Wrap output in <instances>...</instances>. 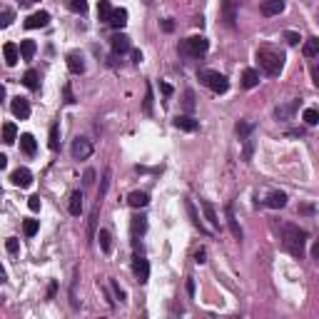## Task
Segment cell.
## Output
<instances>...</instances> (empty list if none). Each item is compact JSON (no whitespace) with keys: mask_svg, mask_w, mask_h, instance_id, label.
Here are the masks:
<instances>
[{"mask_svg":"<svg viewBox=\"0 0 319 319\" xmlns=\"http://www.w3.org/2000/svg\"><path fill=\"white\" fill-rule=\"evenodd\" d=\"M282 244L289 254L302 257L304 254V244H307V232L300 229L297 225H282Z\"/></svg>","mask_w":319,"mask_h":319,"instance_id":"obj_1","label":"cell"},{"mask_svg":"<svg viewBox=\"0 0 319 319\" xmlns=\"http://www.w3.org/2000/svg\"><path fill=\"white\" fill-rule=\"evenodd\" d=\"M257 60H260V68L269 75V77H277L284 68V55L282 53H274L269 48H260L257 50Z\"/></svg>","mask_w":319,"mask_h":319,"instance_id":"obj_2","label":"cell"},{"mask_svg":"<svg viewBox=\"0 0 319 319\" xmlns=\"http://www.w3.org/2000/svg\"><path fill=\"white\" fill-rule=\"evenodd\" d=\"M200 82L205 85V88H209L212 93H217V95L229 90V80L225 75H220L217 70H200Z\"/></svg>","mask_w":319,"mask_h":319,"instance_id":"obj_3","label":"cell"},{"mask_svg":"<svg viewBox=\"0 0 319 319\" xmlns=\"http://www.w3.org/2000/svg\"><path fill=\"white\" fill-rule=\"evenodd\" d=\"M207 48H209V42H207V38H202V35L187 38V40L180 42V50H182L185 55H205Z\"/></svg>","mask_w":319,"mask_h":319,"instance_id":"obj_4","label":"cell"},{"mask_svg":"<svg viewBox=\"0 0 319 319\" xmlns=\"http://www.w3.org/2000/svg\"><path fill=\"white\" fill-rule=\"evenodd\" d=\"M73 157L75 160H88L90 155H93V142L88 140V137H77L75 142H73Z\"/></svg>","mask_w":319,"mask_h":319,"instance_id":"obj_5","label":"cell"},{"mask_svg":"<svg viewBox=\"0 0 319 319\" xmlns=\"http://www.w3.org/2000/svg\"><path fill=\"white\" fill-rule=\"evenodd\" d=\"M222 20L227 28L237 25V0H222Z\"/></svg>","mask_w":319,"mask_h":319,"instance_id":"obj_6","label":"cell"},{"mask_svg":"<svg viewBox=\"0 0 319 319\" xmlns=\"http://www.w3.org/2000/svg\"><path fill=\"white\" fill-rule=\"evenodd\" d=\"M132 272H135V277L140 280V284H145L147 280H150V262H147L145 257H135L132 260Z\"/></svg>","mask_w":319,"mask_h":319,"instance_id":"obj_7","label":"cell"},{"mask_svg":"<svg viewBox=\"0 0 319 319\" xmlns=\"http://www.w3.org/2000/svg\"><path fill=\"white\" fill-rule=\"evenodd\" d=\"M225 212H227V227H229V232H232V237H235L237 242H242V227H240V222H237V217H235V207L227 205Z\"/></svg>","mask_w":319,"mask_h":319,"instance_id":"obj_8","label":"cell"},{"mask_svg":"<svg viewBox=\"0 0 319 319\" xmlns=\"http://www.w3.org/2000/svg\"><path fill=\"white\" fill-rule=\"evenodd\" d=\"M10 108H13V115L20 117V120H28L30 117V102L25 97H13Z\"/></svg>","mask_w":319,"mask_h":319,"instance_id":"obj_9","label":"cell"},{"mask_svg":"<svg viewBox=\"0 0 319 319\" xmlns=\"http://www.w3.org/2000/svg\"><path fill=\"white\" fill-rule=\"evenodd\" d=\"M10 180H13V185H18V187H30L33 185V172L28 167H18L15 172L10 175Z\"/></svg>","mask_w":319,"mask_h":319,"instance_id":"obj_10","label":"cell"},{"mask_svg":"<svg viewBox=\"0 0 319 319\" xmlns=\"http://www.w3.org/2000/svg\"><path fill=\"white\" fill-rule=\"evenodd\" d=\"M48 23H50V13L40 10V13H33V15L25 20V28H28V30H35V28H45Z\"/></svg>","mask_w":319,"mask_h":319,"instance_id":"obj_11","label":"cell"},{"mask_svg":"<svg viewBox=\"0 0 319 319\" xmlns=\"http://www.w3.org/2000/svg\"><path fill=\"white\" fill-rule=\"evenodd\" d=\"M175 127H177V130H182V132H197L200 130V122L192 120L189 115H177L175 117Z\"/></svg>","mask_w":319,"mask_h":319,"instance_id":"obj_12","label":"cell"},{"mask_svg":"<svg viewBox=\"0 0 319 319\" xmlns=\"http://www.w3.org/2000/svg\"><path fill=\"white\" fill-rule=\"evenodd\" d=\"M260 10H262V15H267V18L280 15V13L284 10V0H264Z\"/></svg>","mask_w":319,"mask_h":319,"instance_id":"obj_13","label":"cell"},{"mask_svg":"<svg viewBox=\"0 0 319 319\" xmlns=\"http://www.w3.org/2000/svg\"><path fill=\"white\" fill-rule=\"evenodd\" d=\"M68 70L73 75H82L85 73V62H82V55L80 53H70L68 55Z\"/></svg>","mask_w":319,"mask_h":319,"instance_id":"obj_14","label":"cell"},{"mask_svg":"<svg viewBox=\"0 0 319 319\" xmlns=\"http://www.w3.org/2000/svg\"><path fill=\"white\" fill-rule=\"evenodd\" d=\"M3 55H5L8 65H15V62L23 57V55H20V48L15 45V42H5V45H3Z\"/></svg>","mask_w":319,"mask_h":319,"instance_id":"obj_15","label":"cell"},{"mask_svg":"<svg viewBox=\"0 0 319 319\" xmlns=\"http://www.w3.org/2000/svg\"><path fill=\"white\" fill-rule=\"evenodd\" d=\"M20 150H23L25 155H35V150H38V145H35V137L30 135V132H25V135H20Z\"/></svg>","mask_w":319,"mask_h":319,"instance_id":"obj_16","label":"cell"},{"mask_svg":"<svg viewBox=\"0 0 319 319\" xmlns=\"http://www.w3.org/2000/svg\"><path fill=\"white\" fill-rule=\"evenodd\" d=\"M113 50L115 53H127V50H130V38H127L125 33L113 35Z\"/></svg>","mask_w":319,"mask_h":319,"instance_id":"obj_17","label":"cell"},{"mask_svg":"<svg viewBox=\"0 0 319 319\" xmlns=\"http://www.w3.org/2000/svg\"><path fill=\"white\" fill-rule=\"evenodd\" d=\"M127 202H130V207L140 209V207H147V202H150V197H147V192H140V189H135V192H130V197H127Z\"/></svg>","mask_w":319,"mask_h":319,"instance_id":"obj_18","label":"cell"},{"mask_svg":"<svg viewBox=\"0 0 319 319\" xmlns=\"http://www.w3.org/2000/svg\"><path fill=\"white\" fill-rule=\"evenodd\" d=\"M242 85H244V88L247 90H252V88H257V85H260V73L257 70H244L242 73Z\"/></svg>","mask_w":319,"mask_h":319,"instance_id":"obj_19","label":"cell"},{"mask_svg":"<svg viewBox=\"0 0 319 319\" xmlns=\"http://www.w3.org/2000/svg\"><path fill=\"white\" fill-rule=\"evenodd\" d=\"M110 25H113V28H117V30L127 25V10H125V8H115V10H113Z\"/></svg>","mask_w":319,"mask_h":319,"instance_id":"obj_20","label":"cell"},{"mask_svg":"<svg viewBox=\"0 0 319 319\" xmlns=\"http://www.w3.org/2000/svg\"><path fill=\"white\" fill-rule=\"evenodd\" d=\"M200 207L205 209V217L209 220V225L215 227V229H220V220H217V215H215V207H212L207 200H200Z\"/></svg>","mask_w":319,"mask_h":319,"instance_id":"obj_21","label":"cell"},{"mask_svg":"<svg viewBox=\"0 0 319 319\" xmlns=\"http://www.w3.org/2000/svg\"><path fill=\"white\" fill-rule=\"evenodd\" d=\"M287 205V195L284 192H269V197H267V207H272V209H282Z\"/></svg>","mask_w":319,"mask_h":319,"instance_id":"obj_22","label":"cell"},{"mask_svg":"<svg viewBox=\"0 0 319 319\" xmlns=\"http://www.w3.org/2000/svg\"><path fill=\"white\" fill-rule=\"evenodd\" d=\"M23 85H25L28 90H38L40 88V73L38 70H28L23 75Z\"/></svg>","mask_w":319,"mask_h":319,"instance_id":"obj_23","label":"cell"},{"mask_svg":"<svg viewBox=\"0 0 319 319\" xmlns=\"http://www.w3.org/2000/svg\"><path fill=\"white\" fill-rule=\"evenodd\" d=\"M302 53H304V57H317L319 55V38H307Z\"/></svg>","mask_w":319,"mask_h":319,"instance_id":"obj_24","label":"cell"},{"mask_svg":"<svg viewBox=\"0 0 319 319\" xmlns=\"http://www.w3.org/2000/svg\"><path fill=\"white\" fill-rule=\"evenodd\" d=\"M68 209H70L73 217H80V212H82V192H73V195H70Z\"/></svg>","mask_w":319,"mask_h":319,"instance_id":"obj_25","label":"cell"},{"mask_svg":"<svg viewBox=\"0 0 319 319\" xmlns=\"http://www.w3.org/2000/svg\"><path fill=\"white\" fill-rule=\"evenodd\" d=\"M113 5L108 3V0H100V5H97V18L102 20V23H110V18H113Z\"/></svg>","mask_w":319,"mask_h":319,"instance_id":"obj_26","label":"cell"},{"mask_svg":"<svg viewBox=\"0 0 319 319\" xmlns=\"http://www.w3.org/2000/svg\"><path fill=\"white\" fill-rule=\"evenodd\" d=\"M97 240H100V247H102L105 254L113 252V235H110L108 229H100V232H97Z\"/></svg>","mask_w":319,"mask_h":319,"instance_id":"obj_27","label":"cell"},{"mask_svg":"<svg viewBox=\"0 0 319 319\" xmlns=\"http://www.w3.org/2000/svg\"><path fill=\"white\" fill-rule=\"evenodd\" d=\"M297 105H300V102H289V105H280V108L277 110H274V115H277V120H289L292 117V113L297 110Z\"/></svg>","mask_w":319,"mask_h":319,"instance_id":"obj_28","label":"cell"},{"mask_svg":"<svg viewBox=\"0 0 319 319\" xmlns=\"http://www.w3.org/2000/svg\"><path fill=\"white\" fill-rule=\"evenodd\" d=\"M38 45H35V40H23L20 42V55H23V60H33Z\"/></svg>","mask_w":319,"mask_h":319,"instance_id":"obj_29","label":"cell"},{"mask_svg":"<svg viewBox=\"0 0 319 319\" xmlns=\"http://www.w3.org/2000/svg\"><path fill=\"white\" fill-rule=\"evenodd\" d=\"M15 140H18V127H15L13 122H5V125H3V142H5V145H13Z\"/></svg>","mask_w":319,"mask_h":319,"instance_id":"obj_30","label":"cell"},{"mask_svg":"<svg viewBox=\"0 0 319 319\" xmlns=\"http://www.w3.org/2000/svg\"><path fill=\"white\" fill-rule=\"evenodd\" d=\"M147 232V220L145 217H132V235H145Z\"/></svg>","mask_w":319,"mask_h":319,"instance_id":"obj_31","label":"cell"},{"mask_svg":"<svg viewBox=\"0 0 319 319\" xmlns=\"http://www.w3.org/2000/svg\"><path fill=\"white\" fill-rule=\"evenodd\" d=\"M68 8H70L73 13H80V15H85V13H88V3H85V0H70V3H68Z\"/></svg>","mask_w":319,"mask_h":319,"instance_id":"obj_32","label":"cell"},{"mask_svg":"<svg viewBox=\"0 0 319 319\" xmlns=\"http://www.w3.org/2000/svg\"><path fill=\"white\" fill-rule=\"evenodd\" d=\"M185 205H187V212H189V217H192V225H195V227H197L200 232H205V227H202V222H200V217H197V212H195V205L189 202V200H187Z\"/></svg>","mask_w":319,"mask_h":319,"instance_id":"obj_33","label":"cell"},{"mask_svg":"<svg viewBox=\"0 0 319 319\" xmlns=\"http://www.w3.org/2000/svg\"><path fill=\"white\" fill-rule=\"evenodd\" d=\"M48 145H50V150H57V145H60V127L57 125L50 127V142Z\"/></svg>","mask_w":319,"mask_h":319,"instance_id":"obj_34","label":"cell"},{"mask_svg":"<svg viewBox=\"0 0 319 319\" xmlns=\"http://www.w3.org/2000/svg\"><path fill=\"white\" fill-rule=\"evenodd\" d=\"M302 117H304V122H307V125H317V122H319V113H317L314 108H307Z\"/></svg>","mask_w":319,"mask_h":319,"instance_id":"obj_35","label":"cell"},{"mask_svg":"<svg viewBox=\"0 0 319 319\" xmlns=\"http://www.w3.org/2000/svg\"><path fill=\"white\" fill-rule=\"evenodd\" d=\"M108 187H110V169H105V172H102V185H100V192H97V197H100V200L105 197V192H108Z\"/></svg>","mask_w":319,"mask_h":319,"instance_id":"obj_36","label":"cell"},{"mask_svg":"<svg viewBox=\"0 0 319 319\" xmlns=\"http://www.w3.org/2000/svg\"><path fill=\"white\" fill-rule=\"evenodd\" d=\"M38 227H40V225H38V220H25V222H23V232H25L28 237H33V235H35Z\"/></svg>","mask_w":319,"mask_h":319,"instance_id":"obj_37","label":"cell"},{"mask_svg":"<svg viewBox=\"0 0 319 319\" xmlns=\"http://www.w3.org/2000/svg\"><path fill=\"white\" fill-rule=\"evenodd\" d=\"M145 113L152 115V88H150V85L145 88Z\"/></svg>","mask_w":319,"mask_h":319,"instance_id":"obj_38","label":"cell"},{"mask_svg":"<svg viewBox=\"0 0 319 319\" xmlns=\"http://www.w3.org/2000/svg\"><path fill=\"white\" fill-rule=\"evenodd\" d=\"M249 132H252V125L244 122V120H240V122H237V135L244 140V137H249Z\"/></svg>","mask_w":319,"mask_h":319,"instance_id":"obj_39","label":"cell"},{"mask_svg":"<svg viewBox=\"0 0 319 319\" xmlns=\"http://www.w3.org/2000/svg\"><path fill=\"white\" fill-rule=\"evenodd\" d=\"M13 18H15V13H13L10 8H5V10H3V20H0V28H8V25L13 23Z\"/></svg>","mask_w":319,"mask_h":319,"instance_id":"obj_40","label":"cell"},{"mask_svg":"<svg viewBox=\"0 0 319 319\" xmlns=\"http://www.w3.org/2000/svg\"><path fill=\"white\" fill-rule=\"evenodd\" d=\"M284 40L289 42V45H300V40H302V38H300V33H294V30H287V33H284Z\"/></svg>","mask_w":319,"mask_h":319,"instance_id":"obj_41","label":"cell"},{"mask_svg":"<svg viewBox=\"0 0 319 319\" xmlns=\"http://www.w3.org/2000/svg\"><path fill=\"white\" fill-rule=\"evenodd\" d=\"M185 110H195V93L192 90L185 93Z\"/></svg>","mask_w":319,"mask_h":319,"instance_id":"obj_42","label":"cell"},{"mask_svg":"<svg viewBox=\"0 0 319 319\" xmlns=\"http://www.w3.org/2000/svg\"><path fill=\"white\" fill-rule=\"evenodd\" d=\"M82 182H85V187H90V185L95 182V169H85V177H82Z\"/></svg>","mask_w":319,"mask_h":319,"instance_id":"obj_43","label":"cell"},{"mask_svg":"<svg viewBox=\"0 0 319 319\" xmlns=\"http://www.w3.org/2000/svg\"><path fill=\"white\" fill-rule=\"evenodd\" d=\"M110 284H113V289H115V294H117V300L125 302V289H120V284H117L115 280H110Z\"/></svg>","mask_w":319,"mask_h":319,"instance_id":"obj_44","label":"cell"},{"mask_svg":"<svg viewBox=\"0 0 319 319\" xmlns=\"http://www.w3.org/2000/svg\"><path fill=\"white\" fill-rule=\"evenodd\" d=\"M5 249H8L10 254H15V252H18V240H15V237H10V240L5 242Z\"/></svg>","mask_w":319,"mask_h":319,"instance_id":"obj_45","label":"cell"},{"mask_svg":"<svg viewBox=\"0 0 319 319\" xmlns=\"http://www.w3.org/2000/svg\"><path fill=\"white\" fill-rule=\"evenodd\" d=\"M65 102H68V105L75 102V95H73V88H70V85H65Z\"/></svg>","mask_w":319,"mask_h":319,"instance_id":"obj_46","label":"cell"},{"mask_svg":"<svg viewBox=\"0 0 319 319\" xmlns=\"http://www.w3.org/2000/svg\"><path fill=\"white\" fill-rule=\"evenodd\" d=\"M28 207H30L33 212H38V209H40V197H30V200H28Z\"/></svg>","mask_w":319,"mask_h":319,"instance_id":"obj_47","label":"cell"},{"mask_svg":"<svg viewBox=\"0 0 319 319\" xmlns=\"http://www.w3.org/2000/svg\"><path fill=\"white\" fill-rule=\"evenodd\" d=\"M162 30H165V33H172V30H175V23H172V20H162Z\"/></svg>","mask_w":319,"mask_h":319,"instance_id":"obj_48","label":"cell"},{"mask_svg":"<svg viewBox=\"0 0 319 319\" xmlns=\"http://www.w3.org/2000/svg\"><path fill=\"white\" fill-rule=\"evenodd\" d=\"M160 90H162V95H165V97H169V95H172V88H169L167 82H160Z\"/></svg>","mask_w":319,"mask_h":319,"instance_id":"obj_49","label":"cell"},{"mask_svg":"<svg viewBox=\"0 0 319 319\" xmlns=\"http://www.w3.org/2000/svg\"><path fill=\"white\" fill-rule=\"evenodd\" d=\"M195 262H200V264L207 262V260H205V249H197V252H195Z\"/></svg>","mask_w":319,"mask_h":319,"instance_id":"obj_50","label":"cell"},{"mask_svg":"<svg viewBox=\"0 0 319 319\" xmlns=\"http://www.w3.org/2000/svg\"><path fill=\"white\" fill-rule=\"evenodd\" d=\"M312 257H314V260H319V240L312 244Z\"/></svg>","mask_w":319,"mask_h":319,"instance_id":"obj_51","label":"cell"},{"mask_svg":"<svg viewBox=\"0 0 319 319\" xmlns=\"http://www.w3.org/2000/svg\"><path fill=\"white\" fill-rule=\"evenodd\" d=\"M312 80H314V85L319 88V68H312Z\"/></svg>","mask_w":319,"mask_h":319,"instance_id":"obj_52","label":"cell"},{"mask_svg":"<svg viewBox=\"0 0 319 319\" xmlns=\"http://www.w3.org/2000/svg\"><path fill=\"white\" fill-rule=\"evenodd\" d=\"M300 212H304V215H312L314 207H312V205H304V207H300Z\"/></svg>","mask_w":319,"mask_h":319,"instance_id":"obj_53","label":"cell"},{"mask_svg":"<svg viewBox=\"0 0 319 319\" xmlns=\"http://www.w3.org/2000/svg\"><path fill=\"white\" fill-rule=\"evenodd\" d=\"M5 167H8V157L0 155V169H5Z\"/></svg>","mask_w":319,"mask_h":319,"instance_id":"obj_54","label":"cell"},{"mask_svg":"<svg viewBox=\"0 0 319 319\" xmlns=\"http://www.w3.org/2000/svg\"><path fill=\"white\" fill-rule=\"evenodd\" d=\"M187 292L195 294V282H192V280H187Z\"/></svg>","mask_w":319,"mask_h":319,"instance_id":"obj_55","label":"cell"},{"mask_svg":"<svg viewBox=\"0 0 319 319\" xmlns=\"http://www.w3.org/2000/svg\"><path fill=\"white\" fill-rule=\"evenodd\" d=\"M55 289H57V284L53 282V284H50V289H48V297H50V300H53V297H55Z\"/></svg>","mask_w":319,"mask_h":319,"instance_id":"obj_56","label":"cell"},{"mask_svg":"<svg viewBox=\"0 0 319 319\" xmlns=\"http://www.w3.org/2000/svg\"><path fill=\"white\" fill-rule=\"evenodd\" d=\"M140 60H142V53L135 50V53H132V62H140Z\"/></svg>","mask_w":319,"mask_h":319,"instance_id":"obj_57","label":"cell"},{"mask_svg":"<svg viewBox=\"0 0 319 319\" xmlns=\"http://www.w3.org/2000/svg\"><path fill=\"white\" fill-rule=\"evenodd\" d=\"M28 3H35V0H28Z\"/></svg>","mask_w":319,"mask_h":319,"instance_id":"obj_58","label":"cell"}]
</instances>
